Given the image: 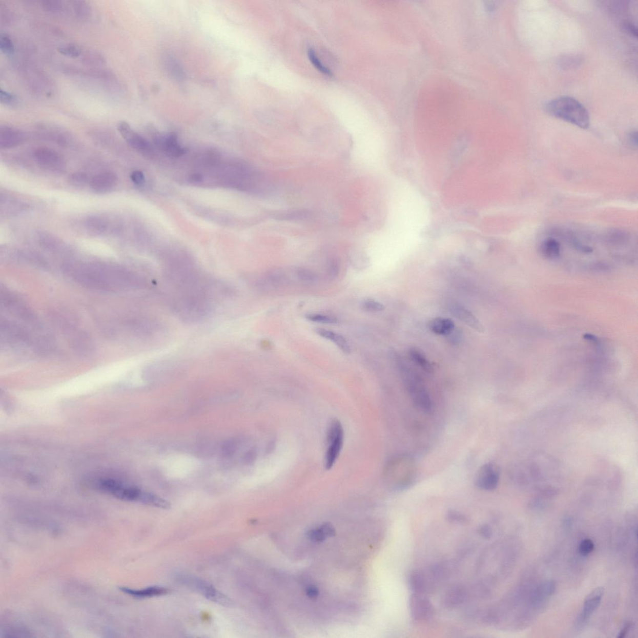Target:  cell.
Returning <instances> with one entry per match:
<instances>
[{"label":"cell","instance_id":"603a6c76","mask_svg":"<svg viewBox=\"0 0 638 638\" xmlns=\"http://www.w3.org/2000/svg\"><path fill=\"white\" fill-rule=\"evenodd\" d=\"M409 585L413 593L424 594L428 587L427 577L420 571H415L409 577Z\"/></svg>","mask_w":638,"mask_h":638},{"label":"cell","instance_id":"7c38bea8","mask_svg":"<svg viewBox=\"0 0 638 638\" xmlns=\"http://www.w3.org/2000/svg\"><path fill=\"white\" fill-rule=\"evenodd\" d=\"M37 132L43 139L52 141L59 146H67L72 140L71 135L65 129L51 124H40L37 126Z\"/></svg>","mask_w":638,"mask_h":638},{"label":"cell","instance_id":"cb8c5ba5","mask_svg":"<svg viewBox=\"0 0 638 638\" xmlns=\"http://www.w3.org/2000/svg\"><path fill=\"white\" fill-rule=\"evenodd\" d=\"M79 59L87 65L99 66L106 64V59L103 54L96 50L84 49Z\"/></svg>","mask_w":638,"mask_h":638},{"label":"cell","instance_id":"8fae6325","mask_svg":"<svg viewBox=\"0 0 638 638\" xmlns=\"http://www.w3.org/2000/svg\"><path fill=\"white\" fill-rule=\"evenodd\" d=\"M499 481V472L498 467L493 463L484 464L476 474L475 484L479 489L487 491L493 490L498 487Z\"/></svg>","mask_w":638,"mask_h":638},{"label":"cell","instance_id":"d6a6232c","mask_svg":"<svg viewBox=\"0 0 638 638\" xmlns=\"http://www.w3.org/2000/svg\"><path fill=\"white\" fill-rule=\"evenodd\" d=\"M307 55L308 59H310V61L312 63V64H313L315 67L316 68L317 70L321 72L323 74L327 75V76H331V75L333 74L331 69L326 67V66L323 65L322 63L320 61V59L318 58V57L317 56L316 52H315L313 49H308Z\"/></svg>","mask_w":638,"mask_h":638},{"label":"cell","instance_id":"9a60e30c","mask_svg":"<svg viewBox=\"0 0 638 638\" xmlns=\"http://www.w3.org/2000/svg\"><path fill=\"white\" fill-rule=\"evenodd\" d=\"M118 183V177L112 172L98 173L89 181L91 189L97 193H106L112 191Z\"/></svg>","mask_w":638,"mask_h":638},{"label":"cell","instance_id":"83f0119b","mask_svg":"<svg viewBox=\"0 0 638 638\" xmlns=\"http://www.w3.org/2000/svg\"><path fill=\"white\" fill-rule=\"evenodd\" d=\"M409 354L411 359L424 371L430 373L433 371L431 363L420 351L416 348H411L409 351Z\"/></svg>","mask_w":638,"mask_h":638},{"label":"cell","instance_id":"ba28073f","mask_svg":"<svg viewBox=\"0 0 638 638\" xmlns=\"http://www.w3.org/2000/svg\"><path fill=\"white\" fill-rule=\"evenodd\" d=\"M30 206L27 202L21 198L9 194L7 192H1L0 195V215L2 218H11L21 215L27 212Z\"/></svg>","mask_w":638,"mask_h":638},{"label":"cell","instance_id":"9c48e42d","mask_svg":"<svg viewBox=\"0 0 638 638\" xmlns=\"http://www.w3.org/2000/svg\"><path fill=\"white\" fill-rule=\"evenodd\" d=\"M409 606L411 616L416 620L426 621L434 615L432 603L423 594L413 593L409 598Z\"/></svg>","mask_w":638,"mask_h":638},{"label":"cell","instance_id":"ab89813d","mask_svg":"<svg viewBox=\"0 0 638 638\" xmlns=\"http://www.w3.org/2000/svg\"><path fill=\"white\" fill-rule=\"evenodd\" d=\"M0 101H1V103L3 105L13 106L16 105L18 99H17V97L14 94L5 91L4 89H1V91H0Z\"/></svg>","mask_w":638,"mask_h":638},{"label":"cell","instance_id":"4dcf8cb0","mask_svg":"<svg viewBox=\"0 0 638 638\" xmlns=\"http://www.w3.org/2000/svg\"><path fill=\"white\" fill-rule=\"evenodd\" d=\"M305 318L312 322L321 323V324H335L337 323V319L336 317L324 314H307L305 316Z\"/></svg>","mask_w":638,"mask_h":638},{"label":"cell","instance_id":"4316f807","mask_svg":"<svg viewBox=\"0 0 638 638\" xmlns=\"http://www.w3.org/2000/svg\"><path fill=\"white\" fill-rule=\"evenodd\" d=\"M72 9L78 18L87 19L91 16L92 8L89 3L83 0L71 2Z\"/></svg>","mask_w":638,"mask_h":638},{"label":"cell","instance_id":"7a4b0ae2","mask_svg":"<svg viewBox=\"0 0 638 638\" xmlns=\"http://www.w3.org/2000/svg\"><path fill=\"white\" fill-rule=\"evenodd\" d=\"M96 487L100 491L108 493L120 500L137 502L149 506L169 509L168 501L158 496L145 491L135 486H129L122 482L112 479H101L96 482Z\"/></svg>","mask_w":638,"mask_h":638},{"label":"cell","instance_id":"30bf717a","mask_svg":"<svg viewBox=\"0 0 638 638\" xmlns=\"http://www.w3.org/2000/svg\"><path fill=\"white\" fill-rule=\"evenodd\" d=\"M34 159L40 166L51 171H60L65 167V161L58 152L48 147H39L33 152Z\"/></svg>","mask_w":638,"mask_h":638},{"label":"cell","instance_id":"8992f818","mask_svg":"<svg viewBox=\"0 0 638 638\" xmlns=\"http://www.w3.org/2000/svg\"><path fill=\"white\" fill-rule=\"evenodd\" d=\"M405 382L414 405L426 414L431 412L433 408L431 398L420 381L414 375H408L405 377Z\"/></svg>","mask_w":638,"mask_h":638},{"label":"cell","instance_id":"ac0fdd59","mask_svg":"<svg viewBox=\"0 0 638 638\" xmlns=\"http://www.w3.org/2000/svg\"><path fill=\"white\" fill-rule=\"evenodd\" d=\"M450 311L456 318L475 330L483 333L484 327L481 323L471 312L460 304H452Z\"/></svg>","mask_w":638,"mask_h":638},{"label":"cell","instance_id":"f907efd6","mask_svg":"<svg viewBox=\"0 0 638 638\" xmlns=\"http://www.w3.org/2000/svg\"><path fill=\"white\" fill-rule=\"evenodd\" d=\"M190 178H191V180L192 181H194V182H199V181H200L202 180V177L200 174L193 175Z\"/></svg>","mask_w":638,"mask_h":638},{"label":"cell","instance_id":"d590c367","mask_svg":"<svg viewBox=\"0 0 638 638\" xmlns=\"http://www.w3.org/2000/svg\"><path fill=\"white\" fill-rule=\"evenodd\" d=\"M0 50L5 54L11 55L14 53V46L12 39L7 34H2L0 37Z\"/></svg>","mask_w":638,"mask_h":638},{"label":"cell","instance_id":"6da1fadb","mask_svg":"<svg viewBox=\"0 0 638 638\" xmlns=\"http://www.w3.org/2000/svg\"><path fill=\"white\" fill-rule=\"evenodd\" d=\"M65 270L80 284L97 290H139L146 285L145 280L137 274L114 265L72 262L65 265Z\"/></svg>","mask_w":638,"mask_h":638},{"label":"cell","instance_id":"7bdbcfd3","mask_svg":"<svg viewBox=\"0 0 638 638\" xmlns=\"http://www.w3.org/2000/svg\"><path fill=\"white\" fill-rule=\"evenodd\" d=\"M131 179L133 183L137 186H142L146 182L145 176L139 170H136L131 173Z\"/></svg>","mask_w":638,"mask_h":638},{"label":"cell","instance_id":"b9f144b4","mask_svg":"<svg viewBox=\"0 0 638 638\" xmlns=\"http://www.w3.org/2000/svg\"><path fill=\"white\" fill-rule=\"evenodd\" d=\"M594 548V542L591 539H585L580 545L579 552L582 556H587L593 552Z\"/></svg>","mask_w":638,"mask_h":638},{"label":"cell","instance_id":"d4e9b609","mask_svg":"<svg viewBox=\"0 0 638 638\" xmlns=\"http://www.w3.org/2000/svg\"><path fill=\"white\" fill-rule=\"evenodd\" d=\"M37 237L40 246L44 248L45 249L56 251L65 247L63 242L60 241L59 238L52 235L51 234L40 233L37 235Z\"/></svg>","mask_w":638,"mask_h":638},{"label":"cell","instance_id":"7402d4cb","mask_svg":"<svg viewBox=\"0 0 638 638\" xmlns=\"http://www.w3.org/2000/svg\"><path fill=\"white\" fill-rule=\"evenodd\" d=\"M455 327V322L448 318L437 317L430 321L429 328L433 333L447 335L452 333Z\"/></svg>","mask_w":638,"mask_h":638},{"label":"cell","instance_id":"f546056e","mask_svg":"<svg viewBox=\"0 0 638 638\" xmlns=\"http://www.w3.org/2000/svg\"><path fill=\"white\" fill-rule=\"evenodd\" d=\"M60 54L71 58H79L83 53V48L76 44H66L57 48Z\"/></svg>","mask_w":638,"mask_h":638},{"label":"cell","instance_id":"4fadbf2b","mask_svg":"<svg viewBox=\"0 0 638 638\" xmlns=\"http://www.w3.org/2000/svg\"><path fill=\"white\" fill-rule=\"evenodd\" d=\"M28 135L25 132L13 127L0 126V148L8 149L22 145L27 140Z\"/></svg>","mask_w":638,"mask_h":638},{"label":"cell","instance_id":"d6986e66","mask_svg":"<svg viewBox=\"0 0 638 638\" xmlns=\"http://www.w3.org/2000/svg\"><path fill=\"white\" fill-rule=\"evenodd\" d=\"M466 598V590L463 586H452L446 591L444 597V604L447 607L456 608L463 604Z\"/></svg>","mask_w":638,"mask_h":638},{"label":"cell","instance_id":"e0dca14e","mask_svg":"<svg viewBox=\"0 0 638 638\" xmlns=\"http://www.w3.org/2000/svg\"><path fill=\"white\" fill-rule=\"evenodd\" d=\"M109 220L105 216L92 215L83 221V227L86 232L92 236H102L110 229Z\"/></svg>","mask_w":638,"mask_h":638},{"label":"cell","instance_id":"f6af8a7d","mask_svg":"<svg viewBox=\"0 0 638 638\" xmlns=\"http://www.w3.org/2000/svg\"><path fill=\"white\" fill-rule=\"evenodd\" d=\"M328 273L332 276H336L339 273V264L336 260L332 259L328 264Z\"/></svg>","mask_w":638,"mask_h":638},{"label":"cell","instance_id":"bcb514c9","mask_svg":"<svg viewBox=\"0 0 638 638\" xmlns=\"http://www.w3.org/2000/svg\"><path fill=\"white\" fill-rule=\"evenodd\" d=\"M628 140L632 146L636 148L637 145V134L636 131L631 132L629 134Z\"/></svg>","mask_w":638,"mask_h":638},{"label":"cell","instance_id":"ee69618b","mask_svg":"<svg viewBox=\"0 0 638 638\" xmlns=\"http://www.w3.org/2000/svg\"><path fill=\"white\" fill-rule=\"evenodd\" d=\"M478 532L482 538L486 539L491 538L492 535L491 528H490L489 525L487 524L481 525V526L479 527Z\"/></svg>","mask_w":638,"mask_h":638},{"label":"cell","instance_id":"277c9868","mask_svg":"<svg viewBox=\"0 0 638 638\" xmlns=\"http://www.w3.org/2000/svg\"><path fill=\"white\" fill-rule=\"evenodd\" d=\"M179 579L187 587L201 594L211 601L224 606H228L232 604L229 598L219 592L212 585L203 580L189 575L181 576L179 577Z\"/></svg>","mask_w":638,"mask_h":638},{"label":"cell","instance_id":"484cf974","mask_svg":"<svg viewBox=\"0 0 638 638\" xmlns=\"http://www.w3.org/2000/svg\"><path fill=\"white\" fill-rule=\"evenodd\" d=\"M334 535V529L331 525L326 524L322 525L316 529H313L308 533V538L314 542H320L326 538Z\"/></svg>","mask_w":638,"mask_h":638},{"label":"cell","instance_id":"ffe728a7","mask_svg":"<svg viewBox=\"0 0 638 638\" xmlns=\"http://www.w3.org/2000/svg\"><path fill=\"white\" fill-rule=\"evenodd\" d=\"M119 590L122 592L128 594L137 599H145V598L154 597L156 596L163 595L169 593L168 589L160 587H151L141 590H135L128 587H120Z\"/></svg>","mask_w":638,"mask_h":638},{"label":"cell","instance_id":"5bb4252c","mask_svg":"<svg viewBox=\"0 0 638 638\" xmlns=\"http://www.w3.org/2000/svg\"><path fill=\"white\" fill-rule=\"evenodd\" d=\"M604 594V588L599 587L593 590L586 597L584 608L578 619V625L582 626L587 622L599 607Z\"/></svg>","mask_w":638,"mask_h":638},{"label":"cell","instance_id":"3957f363","mask_svg":"<svg viewBox=\"0 0 638 638\" xmlns=\"http://www.w3.org/2000/svg\"><path fill=\"white\" fill-rule=\"evenodd\" d=\"M546 111L553 116L580 128L587 129L590 126V115L587 109L574 98L561 97L550 100L547 104Z\"/></svg>","mask_w":638,"mask_h":638},{"label":"cell","instance_id":"8d00e7d4","mask_svg":"<svg viewBox=\"0 0 638 638\" xmlns=\"http://www.w3.org/2000/svg\"><path fill=\"white\" fill-rule=\"evenodd\" d=\"M88 175L85 173L76 172L69 176V182L75 187H82L88 183Z\"/></svg>","mask_w":638,"mask_h":638},{"label":"cell","instance_id":"52a82bcc","mask_svg":"<svg viewBox=\"0 0 638 638\" xmlns=\"http://www.w3.org/2000/svg\"><path fill=\"white\" fill-rule=\"evenodd\" d=\"M117 130L124 140L130 146L143 155L151 154L152 149L151 144L133 129L125 121H120L117 124Z\"/></svg>","mask_w":638,"mask_h":638},{"label":"cell","instance_id":"74e56055","mask_svg":"<svg viewBox=\"0 0 638 638\" xmlns=\"http://www.w3.org/2000/svg\"><path fill=\"white\" fill-rule=\"evenodd\" d=\"M446 518L450 523L465 525L469 523V519L466 516L456 510H450L447 513Z\"/></svg>","mask_w":638,"mask_h":638},{"label":"cell","instance_id":"e575fe53","mask_svg":"<svg viewBox=\"0 0 638 638\" xmlns=\"http://www.w3.org/2000/svg\"><path fill=\"white\" fill-rule=\"evenodd\" d=\"M556 584L553 581H547L543 584L538 589V598L540 599L549 597L555 592Z\"/></svg>","mask_w":638,"mask_h":638},{"label":"cell","instance_id":"f35d334b","mask_svg":"<svg viewBox=\"0 0 638 638\" xmlns=\"http://www.w3.org/2000/svg\"><path fill=\"white\" fill-rule=\"evenodd\" d=\"M361 305L363 310L371 312V313H379V312L383 311L385 308L382 303L372 299L364 300Z\"/></svg>","mask_w":638,"mask_h":638},{"label":"cell","instance_id":"5b68a950","mask_svg":"<svg viewBox=\"0 0 638 638\" xmlns=\"http://www.w3.org/2000/svg\"><path fill=\"white\" fill-rule=\"evenodd\" d=\"M343 429L339 421L334 420L328 426L327 431V449L325 455V467L331 469L336 463L341 451L343 443Z\"/></svg>","mask_w":638,"mask_h":638},{"label":"cell","instance_id":"c3c4849f","mask_svg":"<svg viewBox=\"0 0 638 638\" xmlns=\"http://www.w3.org/2000/svg\"><path fill=\"white\" fill-rule=\"evenodd\" d=\"M630 628H631L630 624L626 625L625 626V628H623L622 631H621L619 635H618V637H620V638L625 637L626 636V634H628V631L629 629H630Z\"/></svg>","mask_w":638,"mask_h":638},{"label":"cell","instance_id":"2e32d148","mask_svg":"<svg viewBox=\"0 0 638 638\" xmlns=\"http://www.w3.org/2000/svg\"><path fill=\"white\" fill-rule=\"evenodd\" d=\"M156 143L170 157H180L186 153V150L179 143L177 135L173 133L157 136Z\"/></svg>","mask_w":638,"mask_h":638},{"label":"cell","instance_id":"44dd1931","mask_svg":"<svg viewBox=\"0 0 638 638\" xmlns=\"http://www.w3.org/2000/svg\"><path fill=\"white\" fill-rule=\"evenodd\" d=\"M315 332L319 336L330 340V341L335 343L344 353L347 354L351 353V346L349 345L347 340L342 335L321 328H316Z\"/></svg>","mask_w":638,"mask_h":638},{"label":"cell","instance_id":"60d3db41","mask_svg":"<svg viewBox=\"0 0 638 638\" xmlns=\"http://www.w3.org/2000/svg\"><path fill=\"white\" fill-rule=\"evenodd\" d=\"M297 275L302 281L307 282H313L317 279V276L313 271L304 268H300L297 270Z\"/></svg>","mask_w":638,"mask_h":638},{"label":"cell","instance_id":"1f68e13d","mask_svg":"<svg viewBox=\"0 0 638 638\" xmlns=\"http://www.w3.org/2000/svg\"><path fill=\"white\" fill-rule=\"evenodd\" d=\"M42 7L45 11L53 14H60L65 10L64 3L60 0H44Z\"/></svg>","mask_w":638,"mask_h":638},{"label":"cell","instance_id":"681fc988","mask_svg":"<svg viewBox=\"0 0 638 638\" xmlns=\"http://www.w3.org/2000/svg\"><path fill=\"white\" fill-rule=\"evenodd\" d=\"M626 30L629 31V32H631L632 34H633V35L637 36L636 28H635L634 26H633V25L629 24V23H628V24L626 25Z\"/></svg>","mask_w":638,"mask_h":638},{"label":"cell","instance_id":"7dc6e473","mask_svg":"<svg viewBox=\"0 0 638 638\" xmlns=\"http://www.w3.org/2000/svg\"><path fill=\"white\" fill-rule=\"evenodd\" d=\"M306 594H307L308 597L311 598V599H314V598H316L318 596V589L314 587H308L307 588V590H306Z\"/></svg>","mask_w":638,"mask_h":638},{"label":"cell","instance_id":"f1b7e54d","mask_svg":"<svg viewBox=\"0 0 638 638\" xmlns=\"http://www.w3.org/2000/svg\"><path fill=\"white\" fill-rule=\"evenodd\" d=\"M308 215H310V213L307 211L293 210L277 213L274 216L279 220H292V219L307 218Z\"/></svg>","mask_w":638,"mask_h":638},{"label":"cell","instance_id":"836d02e7","mask_svg":"<svg viewBox=\"0 0 638 638\" xmlns=\"http://www.w3.org/2000/svg\"><path fill=\"white\" fill-rule=\"evenodd\" d=\"M166 66L167 70H168L173 76L177 79H183L184 73L183 69H181L180 65L177 62L176 59L173 57H167L166 59Z\"/></svg>","mask_w":638,"mask_h":638}]
</instances>
